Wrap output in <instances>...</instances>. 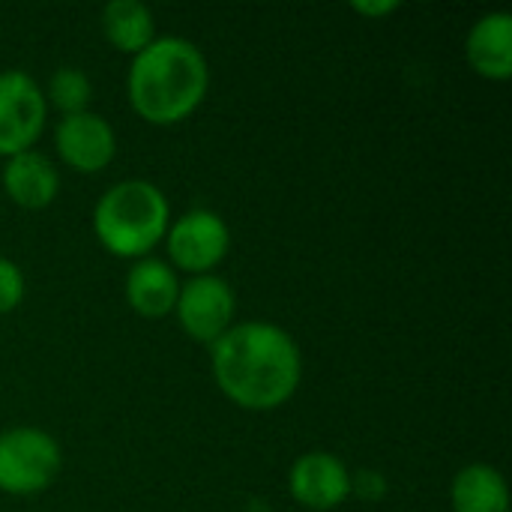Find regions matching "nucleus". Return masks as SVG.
Masks as SVG:
<instances>
[{"instance_id": "nucleus-7", "label": "nucleus", "mask_w": 512, "mask_h": 512, "mask_svg": "<svg viewBox=\"0 0 512 512\" xmlns=\"http://www.w3.org/2000/svg\"><path fill=\"white\" fill-rule=\"evenodd\" d=\"M174 315L183 327V333L198 345H213L219 336H225L234 327L237 315V297L231 285L216 276H192L180 285Z\"/></svg>"}, {"instance_id": "nucleus-16", "label": "nucleus", "mask_w": 512, "mask_h": 512, "mask_svg": "<svg viewBox=\"0 0 512 512\" xmlns=\"http://www.w3.org/2000/svg\"><path fill=\"white\" fill-rule=\"evenodd\" d=\"M24 291H27V285H24L21 267L0 255V318L15 312L24 303Z\"/></svg>"}, {"instance_id": "nucleus-8", "label": "nucleus", "mask_w": 512, "mask_h": 512, "mask_svg": "<svg viewBox=\"0 0 512 512\" xmlns=\"http://www.w3.org/2000/svg\"><path fill=\"white\" fill-rule=\"evenodd\" d=\"M54 147L66 168L78 174H99L111 165L117 153L114 126L96 111L66 114L54 129Z\"/></svg>"}, {"instance_id": "nucleus-2", "label": "nucleus", "mask_w": 512, "mask_h": 512, "mask_svg": "<svg viewBox=\"0 0 512 512\" xmlns=\"http://www.w3.org/2000/svg\"><path fill=\"white\" fill-rule=\"evenodd\" d=\"M210 90V63L204 51L183 36H156L132 57L126 96L132 111L150 126H177L189 120Z\"/></svg>"}, {"instance_id": "nucleus-5", "label": "nucleus", "mask_w": 512, "mask_h": 512, "mask_svg": "<svg viewBox=\"0 0 512 512\" xmlns=\"http://www.w3.org/2000/svg\"><path fill=\"white\" fill-rule=\"evenodd\" d=\"M165 249H168V264L177 273L189 276H207L213 273L231 249V228L216 210L195 207L177 216L168 225L165 234Z\"/></svg>"}, {"instance_id": "nucleus-3", "label": "nucleus", "mask_w": 512, "mask_h": 512, "mask_svg": "<svg viewBox=\"0 0 512 512\" xmlns=\"http://www.w3.org/2000/svg\"><path fill=\"white\" fill-rule=\"evenodd\" d=\"M171 225V204L150 180H120L93 207V234L99 246L126 261L150 258L165 243Z\"/></svg>"}, {"instance_id": "nucleus-4", "label": "nucleus", "mask_w": 512, "mask_h": 512, "mask_svg": "<svg viewBox=\"0 0 512 512\" xmlns=\"http://www.w3.org/2000/svg\"><path fill=\"white\" fill-rule=\"evenodd\" d=\"M63 465L60 444L36 426L0 432V492L27 498L45 492Z\"/></svg>"}, {"instance_id": "nucleus-13", "label": "nucleus", "mask_w": 512, "mask_h": 512, "mask_svg": "<svg viewBox=\"0 0 512 512\" xmlns=\"http://www.w3.org/2000/svg\"><path fill=\"white\" fill-rule=\"evenodd\" d=\"M453 512H510V489L498 468L474 462L450 483Z\"/></svg>"}, {"instance_id": "nucleus-15", "label": "nucleus", "mask_w": 512, "mask_h": 512, "mask_svg": "<svg viewBox=\"0 0 512 512\" xmlns=\"http://www.w3.org/2000/svg\"><path fill=\"white\" fill-rule=\"evenodd\" d=\"M42 93H45L48 108H57L63 117L81 114V111H87V105L93 99V81L78 66H60L51 75L48 90H42Z\"/></svg>"}, {"instance_id": "nucleus-6", "label": "nucleus", "mask_w": 512, "mask_h": 512, "mask_svg": "<svg viewBox=\"0 0 512 512\" xmlns=\"http://www.w3.org/2000/svg\"><path fill=\"white\" fill-rule=\"evenodd\" d=\"M48 120L42 87L21 69L0 72V156L33 150Z\"/></svg>"}, {"instance_id": "nucleus-12", "label": "nucleus", "mask_w": 512, "mask_h": 512, "mask_svg": "<svg viewBox=\"0 0 512 512\" xmlns=\"http://www.w3.org/2000/svg\"><path fill=\"white\" fill-rule=\"evenodd\" d=\"M465 57L471 69L486 81L512 78V15L489 12L477 18L465 39Z\"/></svg>"}, {"instance_id": "nucleus-18", "label": "nucleus", "mask_w": 512, "mask_h": 512, "mask_svg": "<svg viewBox=\"0 0 512 512\" xmlns=\"http://www.w3.org/2000/svg\"><path fill=\"white\" fill-rule=\"evenodd\" d=\"M351 9H354L357 15H363V18L375 21V18H387V15H393V12L399 9V3H393V0H381V3H351Z\"/></svg>"}, {"instance_id": "nucleus-11", "label": "nucleus", "mask_w": 512, "mask_h": 512, "mask_svg": "<svg viewBox=\"0 0 512 512\" xmlns=\"http://www.w3.org/2000/svg\"><path fill=\"white\" fill-rule=\"evenodd\" d=\"M177 270L162 258H141L126 273V303L135 315L147 321H162L174 315L180 294Z\"/></svg>"}, {"instance_id": "nucleus-1", "label": "nucleus", "mask_w": 512, "mask_h": 512, "mask_svg": "<svg viewBox=\"0 0 512 512\" xmlns=\"http://www.w3.org/2000/svg\"><path fill=\"white\" fill-rule=\"evenodd\" d=\"M210 372L219 393L243 411H276L303 381L297 339L270 321L234 324L210 345Z\"/></svg>"}, {"instance_id": "nucleus-14", "label": "nucleus", "mask_w": 512, "mask_h": 512, "mask_svg": "<svg viewBox=\"0 0 512 512\" xmlns=\"http://www.w3.org/2000/svg\"><path fill=\"white\" fill-rule=\"evenodd\" d=\"M102 33L120 54H141L156 39V18L141 0H111L102 9Z\"/></svg>"}, {"instance_id": "nucleus-9", "label": "nucleus", "mask_w": 512, "mask_h": 512, "mask_svg": "<svg viewBox=\"0 0 512 512\" xmlns=\"http://www.w3.org/2000/svg\"><path fill=\"white\" fill-rule=\"evenodd\" d=\"M288 495L312 512L339 510L351 498V471L333 453H303L288 471Z\"/></svg>"}, {"instance_id": "nucleus-10", "label": "nucleus", "mask_w": 512, "mask_h": 512, "mask_svg": "<svg viewBox=\"0 0 512 512\" xmlns=\"http://www.w3.org/2000/svg\"><path fill=\"white\" fill-rule=\"evenodd\" d=\"M0 183L9 201L21 210H45L57 201V192H60L57 165L36 147L9 156L3 165Z\"/></svg>"}, {"instance_id": "nucleus-17", "label": "nucleus", "mask_w": 512, "mask_h": 512, "mask_svg": "<svg viewBox=\"0 0 512 512\" xmlns=\"http://www.w3.org/2000/svg\"><path fill=\"white\" fill-rule=\"evenodd\" d=\"M387 492V483L381 474L375 471H360V474H351V495H360V498H381Z\"/></svg>"}]
</instances>
